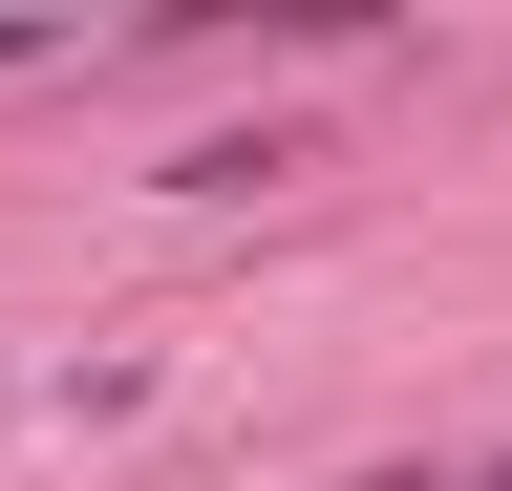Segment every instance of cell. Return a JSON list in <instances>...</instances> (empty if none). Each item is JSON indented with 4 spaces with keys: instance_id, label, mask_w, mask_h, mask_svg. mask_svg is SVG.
<instances>
[]
</instances>
